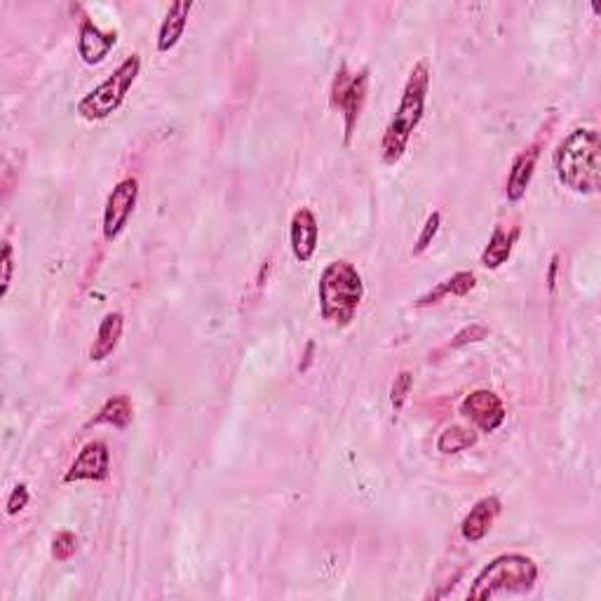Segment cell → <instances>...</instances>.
<instances>
[{
  "instance_id": "1",
  "label": "cell",
  "mask_w": 601,
  "mask_h": 601,
  "mask_svg": "<svg viewBox=\"0 0 601 601\" xmlns=\"http://www.w3.org/2000/svg\"><path fill=\"white\" fill-rule=\"evenodd\" d=\"M555 172L559 184L573 193H599L601 139L594 127H576L559 141L555 151Z\"/></svg>"
},
{
  "instance_id": "2",
  "label": "cell",
  "mask_w": 601,
  "mask_h": 601,
  "mask_svg": "<svg viewBox=\"0 0 601 601\" xmlns=\"http://www.w3.org/2000/svg\"><path fill=\"white\" fill-rule=\"evenodd\" d=\"M428 92H430V69L425 62H418L414 64V69L409 71V78L402 90L400 106H397L395 116L390 118L386 132H383L381 158L386 165H397V162L404 158V153H407L411 137H414L418 125L423 123Z\"/></svg>"
},
{
  "instance_id": "3",
  "label": "cell",
  "mask_w": 601,
  "mask_h": 601,
  "mask_svg": "<svg viewBox=\"0 0 601 601\" xmlns=\"http://www.w3.org/2000/svg\"><path fill=\"white\" fill-rule=\"evenodd\" d=\"M317 299H320V315L324 322L334 327L353 324L357 310L364 301V282L360 270L346 259L332 261L322 270L317 282Z\"/></svg>"
},
{
  "instance_id": "4",
  "label": "cell",
  "mask_w": 601,
  "mask_h": 601,
  "mask_svg": "<svg viewBox=\"0 0 601 601\" xmlns=\"http://www.w3.org/2000/svg\"><path fill=\"white\" fill-rule=\"evenodd\" d=\"M538 564L522 552H505L491 559L472 580L468 599H498L531 592L538 583Z\"/></svg>"
},
{
  "instance_id": "5",
  "label": "cell",
  "mask_w": 601,
  "mask_h": 601,
  "mask_svg": "<svg viewBox=\"0 0 601 601\" xmlns=\"http://www.w3.org/2000/svg\"><path fill=\"white\" fill-rule=\"evenodd\" d=\"M139 73H141V57L134 52L104 80V83H99L94 90L87 92L85 97L78 101L76 106L78 116L87 120V123H99V120H106L108 116H113V113L123 106V101L127 94H130L134 83H137Z\"/></svg>"
},
{
  "instance_id": "6",
  "label": "cell",
  "mask_w": 601,
  "mask_h": 601,
  "mask_svg": "<svg viewBox=\"0 0 601 601\" xmlns=\"http://www.w3.org/2000/svg\"><path fill=\"white\" fill-rule=\"evenodd\" d=\"M369 97V69L364 66L360 71H350L348 64H341L339 71L332 80V90H329V104L334 111L343 116V144L353 141V134L360 123Z\"/></svg>"
},
{
  "instance_id": "7",
  "label": "cell",
  "mask_w": 601,
  "mask_h": 601,
  "mask_svg": "<svg viewBox=\"0 0 601 601\" xmlns=\"http://www.w3.org/2000/svg\"><path fill=\"white\" fill-rule=\"evenodd\" d=\"M137 200L139 181L134 177H127L113 186V191L106 198L104 221H101V235L106 242H116L123 235L134 214V207H137Z\"/></svg>"
},
{
  "instance_id": "8",
  "label": "cell",
  "mask_w": 601,
  "mask_h": 601,
  "mask_svg": "<svg viewBox=\"0 0 601 601\" xmlns=\"http://www.w3.org/2000/svg\"><path fill=\"white\" fill-rule=\"evenodd\" d=\"M111 477V451L104 440L87 442L71 468L66 470L64 484L76 482H106Z\"/></svg>"
},
{
  "instance_id": "9",
  "label": "cell",
  "mask_w": 601,
  "mask_h": 601,
  "mask_svg": "<svg viewBox=\"0 0 601 601\" xmlns=\"http://www.w3.org/2000/svg\"><path fill=\"white\" fill-rule=\"evenodd\" d=\"M461 414L475 425L479 432H496L505 423V404L501 395H496L494 390H472V393L461 402Z\"/></svg>"
},
{
  "instance_id": "10",
  "label": "cell",
  "mask_w": 601,
  "mask_h": 601,
  "mask_svg": "<svg viewBox=\"0 0 601 601\" xmlns=\"http://www.w3.org/2000/svg\"><path fill=\"white\" fill-rule=\"evenodd\" d=\"M320 245V224L313 209L301 207L292 214L289 221V247H292L294 259L299 263H308Z\"/></svg>"
},
{
  "instance_id": "11",
  "label": "cell",
  "mask_w": 601,
  "mask_h": 601,
  "mask_svg": "<svg viewBox=\"0 0 601 601\" xmlns=\"http://www.w3.org/2000/svg\"><path fill=\"white\" fill-rule=\"evenodd\" d=\"M118 45V31L99 29L92 19H83L78 31V54L87 66H97Z\"/></svg>"
},
{
  "instance_id": "12",
  "label": "cell",
  "mask_w": 601,
  "mask_h": 601,
  "mask_svg": "<svg viewBox=\"0 0 601 601\" xmlns=\"http://www.w3.org/2000/svg\"><path fill=\"white\" fill-rule=\"evenodd\" d=\"M501 510H503V503L498 496L479 498L461 522L463 540H468V543H479V540H484L489 536V531L494 529Z\"/></svg>"
},
{
  "instance_id": "13",
  "label": "cell",
  "mask_w": 601,
  "mask_h": 601,
  "mask_svg": "<svg viewBox=\"0 0 601 601\" xmlns=\"http://www.w3.org/2000/svg\"><path fill=\"white\" fill-rule=\"evenodd\" d=\"M538 158H540V146L533 144L529 148H524V151L512 160L508 181H505V198L510 202H519L526 195V191H529L533 174H536Z\"/></svg>"
},
{
  "instance_id": "14",
  "label": "cell",
  "mask_w": 601,
  "mask_h": 601,
  "mask_svg": "<svg viewBox=\"0 0 601 601\" xmlns=\"http://www.w3.org/2000/svg\"><path fill=\"white\" fill-rule=\"evenodd\" d=\"M191 10H193L191 0H179V3L170 5V10H167V15L162 19L158 29V40H155V47H158L160 54L172 52L174 47L179 45V40L184 38Z\"/></svg>"
},
{
  "instance_id": "15",
  "label": "cell",
  "mask_w": 601,
  "mask_h": 601,
  "mask_svg": "<svg viewBox=\"0 0 601 601\" xmlns=\"http://www.w3.org/2000/svg\"><path fill=\"white\" fill-rule=\"evenodd\" d=\"M125 332V315L113 310V313H106L104 320L99 322L97 336H94L92 346H90V360L92 362H104L116 353L120 339H123Z\"/></svg>"
},
{
  "instance_id": "16",
  "label": "cell",
  "mask_w": 601,
  "mask_h": 601,
  "mask_svg": "<svg viewBox=\"0 0 601 601\" xmlns=\"http://www.w3.org/2000/svg\"><path fill=\"white\" fill-rule=\"evenodd\" d=\"M475 287H477V275L472 273V270H458V273H454L451 278L440 282L435 289H430V292L418 296L416 306L418 308L435 306V303L447 299V296H458V299H463V296H468Z\"/></svg>"
},
{
  "instance_id": "17",
  "label": "cell",
  "mask_w": 601,
  "mask_h": 601,
  "mask_svg": "<svg viewBox=\"0 0 601 601\" xmlns=\"http://www.w3.org/2000/svg\"><path fill=\"white\" fill-rule=\"evenodd\" d=\"M517 238H519V228L505 231L503 226H496L494 233H491V238H489V245L484 247L482 256H479L482 266L486 270H498L503 263H508L512 256V249H515Z\"/></svg>"
},
{
  "instance_id": "18",
  "label": "cell",
  "mask_w": 601,
  "mask_h": 601,
  "mask_svg": "<svg viewBox=\"0 0 601 601\" xmlns=\"http://www.w3.org/2000/svg\"><path fill=\"white\" fill-rule=\"evenodd\" d=\"M134 421V404L127 395H113L104 402L99 414L92 418L90 425H111L116 430L130 428Z\"/></svg>"
},
{
  "instance_id": "19",
  "label": "cell",
  "mask_w": 601,
  "mask_h": 601,
  "mask_svg": "<svg viewBox=\"0 0 601 601\" xmlns=\"http://www.w3.org/2000/svg\"><path fill=\"white\" fill-rule=\"evenodd\" d=\"M477 440V430L465 428V425H449V428H444L442 435L437 437V451L444 456H454L475 447Z\"/></svg>"
},
{
  "instance_id": "20",
  "label": "cell",
  "mask_w": 601,
  "mask_h": 601,
  "mask_svg": "<svg viewBox=\"0 0 601 601\" xmlns=\"http://www.w3.org/2000/svg\"><path fill=\"white\" fill-rule=\"evenodd\" d=\"M411 390H414V374L409 369L397 371L393 388H390V407H393L395 414H402L404 404H407Z\"/></svg>"
},
{
  "instance_id": "21",
  "label": "cell",
  "mask_w": 601,
  "mask_h": 601,
  "mask_svg": "<svg viewBox=\"0 0 601 601\" xmlns=\"http://www.w3.org/2000/svg\"><path fill=\"white\" fill-rule=\"evenodd\" d=\"M52 559L57 562H71L78 552V536L73 531H59L57 536L52 538Z\"/></svg>"
},
{
  "instance_id": "22",
  "label": "cell",
  "mask_w": 601,
  "mask_h": 601,
  "mask_svg": "<svg viewBox=\"0 0 601 601\" xmlns=\"http://www.w3.org/2000/svg\"><path fill=\"white\" fill-rule=\"evenodd\" d=\"M440 226H442V214L440 212H432L428 216V219H425V224L421 228V233H418L416 245H414V249H411V254L421 256V254L428 252V247L432 245V242H435L437 233H440Z\"/></svg>"
},
{
  "instance_id": "23",
  "label": "cell",
  "mask_w": 601,
  "mask_h": 601,
  "mask_svg": "<svg viewBox=\"0 0 601 601\" xmlns=\"http://www.w3.org/2000/svg\"><path fill=\"white\" fill-rule=\"evenodd\" d=\"M15 247L10 240L3 242V256H0V296H8L12 280H15Z\"/></svg>"
},
{
  "instance_id": "24",
  "label": "cell",
  "mask_w": 601,
  "mask_h": 601,
  "mask_svg": "<svg viewBox=\"0 0 601 601\" xmlns=\"http://www.w3.org/2000/svg\"><path fill=\"white\" fill-rule=\"evenodd\" d=\"M486 336H489V327H486V324L472 322V324H468V327H463L461 332H458V334L454 336V339H451L449 348H463V346H470V343L484 341Z\"/></svg>"
},
{
  "instance_id": "25",
  "label": "cell",
  "mask_w": 601,
  "mask_h": 601,
  "mask_svg": "<svg viewBox=\"0 0 601 601\" xmlns=\"http://www.w3.org/2000/svg\"><path fill=\"white\" fill-rule=\"evenodd\" d=\"M29 501H31L29 486H26L24 482L17 484L15 489H12L8 503H5V512H8V517H17L19 512H24L26 508H29Z\"/></svg>"
}]
</instances>
